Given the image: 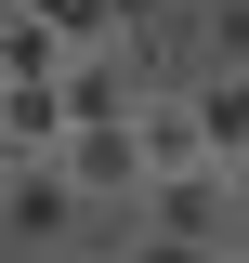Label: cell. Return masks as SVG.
<instances>
[{"label":"cell","instance_id":"3957f363","mask_svg":"<svg viewBox=\"0 0 249 263\" xmlns=\"http://www.w3.org/2000/svg\"><path fill=\"white\" fill-rule=\"evenodd\" d=\"M171 66H249V0H184L171 13Z\"/></svg>","mask_w":249,"mask_h":263},{"label":"cell","instance_id":"6da1fadb","mask_svg":"<svg viewBox=\"0 0 249 263\" xmlns=\"http://www.w3.org/2000/svg\"><path fill=\"white\" fill-rule=\"evenodd\" d=\"M92 197L66 184V158H0V250H79Z\"/></svg>","mask_w":249,"mask_h":263},{"label":"cell","instance_id":"7a4b0ae2","mask_svg":"<svg viewBox=\"0 0 249 263\" xmlns=\"http://www.w3.org/2000/svg\"><path fill=\"white\" fill-rule=\"evenodd\" d=\"M53 158H66V184L92 197V224L118 211L131 184H144V158H131V119H66V145H53Z\"/></svg>","mask_w":249,"mask_h":263}]
</instances>
